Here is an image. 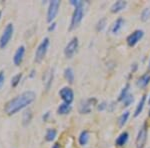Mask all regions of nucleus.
<instances>
[{
    "instance_id": "obj_35",
    "label": "nucleus",
    "mask_w": 150,
    "mask_h": 148,
    "mask_svg": "<svg viewBox=\"0 0 150 148\" xmlns=\"http://www.w3.org/2000/svg\"><path fill=\"white\" fill-rule=\"evenodd\" d=\"M148 103L150 104V95H149V98H148Z\"/></svg>"
},
{
    "instance_id": "obj_13",
    "label": "nucleus",
    "mask_w": 150,
    "mask_h": 148,
    "mask_svg": "<svg viewBox=\"0 0 150 148\" xmlns=\"http://www.w3.org/2000/svg\"><path fill=\"white\" fill-rule=\"evenodd\" d=\"M128 139H129V133H128L127 131H123V132L120 133V134L118 135V137L116 138V140H115L116 146L123 147L128 142Z\"/></svg>"
},
{
    "instance_id": "obj_8",
    "label": "nucleus",
    "mask_w": 150,
    "mask_h": 148,
    "mask_svg": "<svg viewBox=\"0 0 150 148\" xmlns=\"http://www.w3.org/2000/svg\"><path fill=\"white\" fill-rule=\"evenodd\" d=\"M144 36V31L141 29H137V30L133 31L130 35H128V37L126 38V42L127 45L129 47H134L139 43V41L143 38Z\"/></svg>"
},
{
    "instance_id": "obj_30",
    "label": "nucleus",
    "mask_w": 150,
    "mask_h": 148,
    "mask_svg": "<svg viewBox=\"0 0 150 148\" xmlns=\"http://www.w3.org/2000/svg\"><path fill=\"white\" fill-rule=\"evenodd\" d=\"M108 107V105H107V103L106 102H101L100 104H98V106H97V109H98V111H103V110H105L106 108Z\"/></svg>"
},
{
    "instance_id": "obj_1",
    "label": "nucleus",
    "mask_w": 150,
    "mask_h": 148,
    "mask_svg": "<svg viewBox=\"0 0 150 148\" xmlns=\"http://www.w3.org/2000/svg\"><path fill=\"white\" fill-rule=\"evenodd\" d=\"M35 98H36V94L34 91L32 90L24 91L16 97L10 99L5 104V106H4V112L9 116L14 115V114L18 113L22 109L28 107V105H30L32 102H34Z\"/></svg>"
},
{
    "instance_id": "obj_20",
    "label": "nucleus",
    "mask_w": 150,
    "mask_h": 148,
    "mask_svg": "<svg viewBox=\"0 0 150 148\" xmlns=\"http://www.w3.org/2000/svg\"><path fill=\"white\" fill-rule=\"evenodd\" d=\"M64 78L66 79V81L68 83L72 84L74 82V78H75V74H74V71L71 67H67V68L64 69Z\"/></svg>"
},
{
    "instance_id": "obj_26",
    "label": "nucleus",
    "mask_w": 150,
    "mask_h": 148,
    "mask_svg": "<svg viewBox=\"0 0 150 148\" xmlns=\"http://www.w3.org/2000/svg\"><path fill=\"white\" fill-rule=\"evenodd\" d=\"M22 73H17L16 75H14L13 77L11 78V86L12 87H16L20 83L21 79H22Z\"/></svg>"
},
{
    "instance_id": "obj_22",
    "label": "nucleus",
    "mask_w": 150,
    "mask_h": 148,
    "mask_svg": "<svg viewBox=\"0 0 150 148\" xmlns=\"http://www.w3.org/2000/svg\"><path fill=\"white\" fill-rule=\"evenodd\" d=\"M57 136V130L54 128H48L45 133V140L47 142H52Z\"/></svg>"
},
{
    "instance_id": "obj_33",
    "label": "nucleus",
    "mask_w": 150,
    "mask_h": 148,
    "mask_svg": "<svg viewBox=\"0 0 150 148\" xmlns=\"http://www.w3.org/2000/svg\"><path fill=\"white\" fill-rule=\"evenodd\" d=\"M34 76H35V70L32 69L30 71V74H29V78H33Z\"/></svg>"
},
{
    "instance_id": "obj_14",
    "label": "nucleus",
    "mask_w": 150,
    "mask_h": 148,
    "mask_svg": "<svg viewBox=\"0 0 150 148\" xmlns=\"http://www.w3.org/2000/svg\"><path fill=\"white\" fill-rule=\"evenodd\" d=\"M150 83V72H147L139 77L136 81V85L139 88H145Z\"/></svg>"
},
{
    "instance_id": "obj_21",
    "label": "nucleus",
    "mask_w": 150,
    "mask_h": 148,
    "mask_svg": "<svg viewBox=\"0 0 150 148\" xmlns=\"http://www.w3.org/2000/svg\"><path fill=\"white\" fill-rule=\"evenodd\" d=\"M32 110L31 109H26L25 111L23 112V115H22V124L24 126H27L28 124H30L31 120H32Z\"/></svg>"
},
{
    "instance_id": "obj_37",
    "label": "nucleus",
    "mask_w": 150,
    "mask_h": 148,
    "mask_svg": "<svg viewBox=\"0 0 150 148\" xmlns=\"http://www.w3.org/2000/svg\"><path fill=\"white\" fill-rule=\"evenodd\" d=\"M149 116H150V109H149Z\"/></svg>"
},
{
    "instance_id": "obj_25",
    "label": "nucleus",
    "mask_w": 150,
    "mask_h": 148,
    "mask_svg": "<svg viewBox=\"0 0 150 148\" xmlns=\"http://www.w3.org/2000/svg\"><path fill=\"white\" fill-rule=\"evenodd\" d=\"M140 19L143 22H146L150 19V7H146L142 10L141 14H140Z\"/></svg>"
},
{
    "instance_id": "obj_28",
    "label": "nucleus",
    "mask_w": 150,
    "mask_h": 148,
    "mask_svg": "<svg viewBox=\"0 0 150 148\" xmlns=\"http://www.w3.org/2000/svg\"><path fill=\"white\" fill-rule=\"evenodd\" d=\"M133 101H134V97H133L132 94H129V95H128L126 98L122 101V102H123V104H124L125 107H128L129 105H131Z\"/></svg>"
},
{
    "instance_id": "obj_16",
    "label": "nucleus",
    "mask_w": 150,
    "mask_h": 148,
    "mask_svg": "<svg viewBox=\"0 0 150 148\" xmlns=\"http://www.w3.org/2000/svg\"><path fill=\"white\" fill-rule=\"evenodd\" d=\"M146 97L147 95L146 94H144V95H142V97L140 98L138 104H137L136 108H135V111H134V117H137V116H139L141 112L143 111V108L145 106V103H146Z\"/></svg>"
},
{
    "instance_id": "obj_23",
    "label": "nucleus",
    "mask_w": 150,
    "mask_h": 148,
    "mask_svg": "<svg viewBox=\"0 0 150 148\" xmlns=\"http://www.w3.org/2000/svg\"><path fill=\"white\" fill-rule=\"evenodd\" d=\"M130 116V112L129 111H124L121 115L119 116V118H118V126H119L120 128H122L123 126H124L125 124H126V122L128 121V118H129Z\"/></svg>"
},
{
    "instance_id": "obj_32",
    "label": "nucleus",
    "mask_w": 150,
    "mask_h": 148,
    "mask_svg": "<svg viewBox=\"0 0 150 148\" xmlns=\"http://www.w3.org/2000/svg\"><path fill=\"white\" fill-rule=\"evenodd\" d=\"M49 115H50V112H46L44 114V115H43V120L44 121H47V119H48V117H49Z\"/></svg>"
},
{
    "instance_id": "obj_19",
    "label": "nucleus",
    "mask_w": 150,
    "mask_h": 148,
    "mask_svg": "<svg viewBox=\"0 0 150 148\" xmlns=\"http://www.w3.org/2000/svg\"><path fill=\"white\" fill-rule=\"evenodd\" d=\"M53 78H54V71H53V69H50V71L47 72V74L45 75V77H44V84H45L46 91L49 90L50 87H51Z\"/></svg>"
},
{
    "instance_id": "obj_4",
    "label": "nucleus",
    "mask_w": 150,
    "mask_h": 148,
    "mask_svg": "<svg viewBox=\"0 0 150 148\" xmlns=\"http://www.w3.org/2000/svg\"><path fill=\"white\" fill-rule=\"evenodd\" d=\"M14 33V25L12 23H8L4 28L3 32L0 36V49H4L8 43L10 42Z\"/></svg>"
},
{
    "instance_id": "obj_2",
    "label": "nucleus",
    "mask_w": 150,
    "mask_h": 148,
    "mask_svg": "<svg viewBox=\"0 0 150 148\" xmlns=\"http://www.w3.org/2000/svg\"><path fill=\"white\" fill-rule=\"evenodd\" d=\"M84 16V2H82L80 5L74 7V11L72 14L71 21H70V26H69V30L72 31L74 29H76L80 25V23L82 22V19Z\"/></svg>"
},
{
    "instance_id": "obj_34",
    "label": "nucleus",
    "mask_w": 150,
    "mask_h": 148,
    "mask_svg": "<svg viewBox=\"0 0 150 148\" xmlns=\"http://www.w3.org/2000/svg\"><path fill=\"white\" fill-rule=\"evenodd\" d=\"M51 148H61V145H60V143L56 142V143H54V144L52 145Z\"/></svg>"
},
{
    "instance_id": "obj_38",
    "label": "nucleus",
    "mask_w": 150,
    "mask_h": 148,
    "mask_svg": "<svg viewBox=\"0 0 150 148\" xmlns=\"http://www.w3.org/2000/svg\"><path fill=\"white\" fill-rule=\"evenodd\" d=\"M149 67H150V61H149Z\"/></svg>"
},
{
    "instance_id": "obj_3",
    "label": "nucleus",
    "mask_w": 150,
    "mask_h": 148,
    "mask_svg": "<svg viewBox=\"0 0 150 148\" xmlns=\"http://www.w3.org/2000/svg\"><path fill=\"white\" fill-rule=\"evenodd\" d=\"M49 44H50L49 38L48 37L43 38V40L39 43V45L37 46V48H36V50H35V57H34L35 62H37V63L42 62V60L44 59L47 54Z\"/></svg>"
},
{
    "instance_id": "obj_11",
    "label": "nucleus",
    "mask_w": 150,
    "mask_h": 148,
    "mask_svg": "<svg viewBox=\"0 0 150 148\" xmlns=\"http://www.w3.org/2000/svg\"><path fill=\"white\" fill-rule=\"evenodd\" d=\"M24 55H25V46L24 45H20L19 47L16 49L15 53L13 55V63L16 66H19V65L22 63L23 59H24Z\"/></svg>"
},
{
    "instance_id": "obj_5",
    "label": "nucleus",
    "mask_w": 150,
    "mask_h": 148,
    "mask_svg": "<svg viewBox=\"0 0 150 148\" xmlns=\"http://www.w3.org/2000/svg\"><path fill=\"white\" fill-rule=\"evenodd\" d=\"M78 47H79V41H78V38L76 37V36H74V37H72L71 39L68 43L66 44L64 48V55L66 58H72L74 56L75 54H76L77 50H78Z\"/></svg>"
},
{
    "instance_id": "obj_6",
    "label": "nucleus",
    "mask_w": 150,
    "mask_h": 148,
    "mask_svg": "<svg viewBox=\"0 0 150 148\" xmlns=\"http://www.w3.org/2000/svg\"><path fill=\"white\" fill-rule=\"evenodd\" d=\"M61 2L59 0H53V1L49 2L47 9V14H46V20L48 23H52L53 20L56 18L58 11H59V7Z\"/></svg>"
},
{
    "instance_id": "obj_15",
    "label": "nucleus",
    "mask_w": 150,
    "mask_h": 148,
    "mask_svg": "<svg viewBox=\"0 0 150 148\" xmlns=\"http://www.w3.org/2000/svg\"><path fill=\"white\" fill-rule=\"evenodd\" d=\"M127 6V2L126 1H122V0H119V1H116L112 4V6L110 7V11L112 13H118V12L124 10Z\"/></svg>"
},
{
    "instance_id": "obj_17",
    "label": "nucleus",
    "mask_w": 150,
    "mask_h": 148,
    "mask_svg": "<svg viewBox=\"0 0 150 148\" xmlns=\"http://www.w3.org/2000/svg\"><path fill=\"white\" fill-rule=\"evenodd\" d=\"M72 110V106L71 104H67V103H61L59 106L57 107V113L59 115H67L71 112Z\"/></svg>"
},
{
    "instance_id": "obj_29",
    "label": "nucleus",
    "mask_w": 150,
    "mask_h": 148,
    "mask_svg": "<svg viewBox=\"0 0 150 148\" xmlns=\"http://www.w3.org/2000/svg\"><path fill=\"white\" fill-rule=\"evenodd\" d=\"M4 82H5V74H4L3 70H1L0 71V89L4 85Z\"/></svg>"
},
{
    "instance_id": "obj_12",
    "label": "nucleus",
    "mask_w": 150,
    "mask_h": 148,
    "mask_svg": "<svg viewBox=\"0 0 150 148\" xmlns=\"http://www.w3.org/2000/svg\"><path fill=\"white\" fill-rule=\"evenodd\" d=\"M124 24H125V20L122 17L117 18L114 22H113L112 25H111L110 32L112 33V34H114V35L118 34V33L121 31V29L124 27Z\"/></svg>"
},
{
    "instance_id": "obj_24",
    "label": "nucleus",
    "mask_w": 150,
    "mask_h": 148,
    "mask_svg": "<svg viewBox=\"0 0 150 148\" xmlns=\"http://www.w3.org/2000/svg\"><path fill=\"white\" fill-rule=\"evenodd\" d=\"M129 89H130V84L129 83H126L124 85V87L121 89V92L119 93V96H118V101H122L124 100L126 97L129 95Z\"/></svg>"
},
{
    "instance_id": "obj_27",
    "label": "nucleus",
    "mask_w": 150,
    "mask_h": 148,
    "mask_svg": "<svg viewBox=\"0 0 150 148\" xmlns=\"http://www.w3.org/2000/svg\"><path fill=\"white\" fill-rule=\"evenodd\" d=\"M106 24H107V21H106V18H101L100 20L96 23V31H102L104 28L106 27Z\"/></svg>"
},
{
    "instance_id": "obj_36",
    "label": "nucleus",
    "mask_w": 150,
    "mask_h": 148,
    "mask_svg": "<svg viewBox=\"0 0 150 148\" xmlns=\"http://www.w3.org/2000/svg\"><path fill=\"white\" fill-rule=\"evenodd\" d=\"M0 18H1V11H0Z\"/></svg>"
},
{
    "instance_id": "obj_31",
    "label": "nucleus",
    "mask_w": 150,
    "mask_h": 148,
    "mask_svg": "<svg viewBox=\"0 0 150 148\" xmlns=\"http://www.w3.org/2000/svg\"><path fill=\"white\" fill-rule=\"evenodd\" d=\"M55 28H56V23H55V22H52V23H50L49 27H48V31H49V32H51V31L54 30Z\"/></svg>"
},
{
    "instance_id": "obj_7",
    "label": "nucleus",
    "mask_w": 150,
    "mask_h": 148,
    "mask_svg": "<svg viewBox=\"0 0 150 148\" xmlns=\"http://www.w3.org/2000/svg\"><path fill=\"white\" fill-rule=\"evenodd\" d=\"M147 136H148V128L147 124L144 123L143 125L140 127V129L137 133L136 140H135V145L136 148H144L147 142Z\"/></svg>"
},
{
    "instance_id": "obj_10",
    "label": "nucleus",
    "mask_w": 150,
    "mask_h": 148,
    "mask_svg": "<svg viewBox=\"0 0 150 148\" xmlns=\"http://www.w3.org/2000/svg\"><path fill=\"white\" fill-rule=\"evenodd\" d=\"M93 101H95V99H85V100H81L79 103L78 111L81 114H88L91 112L92 109V103Z\"/></svg>"
},
{
    "instance_id": "obj_18",
    "label": "nucleus",
    "mask_w": 150,
    "mask_h": 148,
    "mask_svg": "<svg viewBox=\"0 0 150 148\" xmlns=\"http://www.w3.org/2000/svg\"><path fill=\"white\" fill-rule=\"evenodd\" d=\"M89 139H90V135H89V132L87 130H83L82 132L79 134L78 137V142L81 146H85V145L88 144Z\"/></svg>"
},
{
    "instance_id": "obj_9",
    "label": "nucleus",
    "mask_w": 150,
    "mask_h": 148,
    "mask_svg": "<svg viewBox=\"0 0 150 148\" xmlns=\"http://www.w3.org/2000/svg\"><path fill=\"white\" fill-rule=\"evenodd\" d=\"M59 96L64 103L71 104L74 100V92L70 87L64 86L59 90Z\"/></svg>"
}]
</instances>
